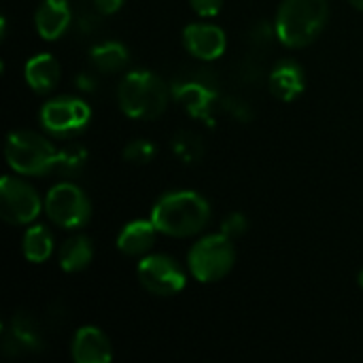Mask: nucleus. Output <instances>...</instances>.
I'll use <instances>...</instances> for the list:
<instances>
[{
	"mask_svg": "<svg viewBox=\"0 0 363 363\" xmlns=\"http://www.w3.org/2000/svg\"><path fill=\"white\" fill-rule=\"evenodd\" d=\"M151 221L160 234L172 238L196 236L211 221V204L196 191H170L153 204Z\"/></svg>",
	"mask_w": 363,
	"mask_h": 363,
	"instance_id": "f257e3e1",
	"label": "nucleus"
},
{
	"mask_svg": "<svg viewBox=\"0 0 363 363\" xmlns=\"http://www.w3.org/2000/svg\"><path fill=\"white\" fill-rule=\"evenodd\" d=\"M328 15V0H283L274 19L277 38L285 47L302 49L323 32Z\"/></svg>",
	"mask_w": 363,
	"mask_h": 363,
	"instance_id": "f03ea898",
	"label": "nucleus"
},
{
	"mask_svg": "<svg viewBox=\"0 0 363 363\" xmlns=\"http://www.w3.org/2000/svg\"><path fill=\"white\" fill-rule=\"evenodd\" d=\"M170 96L172 89H168V85L149 70H134L125 74L117 91L121 111L132 119L160 117L166 111Z\"/></svg>",
	"mask_w": 363,
	"mask_h": 363,
	"instance_id": "7ed1b4c3",
	"label": "nucleus"
},
{
	"mask_svg": "<svg viewBox=\"0 0 363 363\" xmlns=\"http://www.w3.org/2000/svg\"><path fill=\"white\" fill-rule=\"evenodd\" d=\"M9 166L23 177H43L55 170L57 149L38 132L15 130L9 134L4 145Z\"/></svg>",
	"mask_w": 363,
	"mask_h": 363,
	"instance_id": "20e7f679",
	"label": "nucleus"
},
{
	"mask_svg": "<svg viewBox=\"0 0 363 363\" xmlns=\"http://www.w3.org/2000/svg\"><path fill=\"white\" fill-rule=\"evenodd\" d=\"M236 251L232 238L221 234H211L198 240L187 257L189 272L200 283H217L234 268Z\"/></svg>",
	"mask_w": 363,
	"mask_h": 363,
	"instance_id": "39448f33",
	"label": "nucleus"
},
{
	"mask_svg": "<svg viewBox=\"0 0 363 363\" xmlns=\"http://www.w3.org/2000/svg\"><path fill=\"white\" fill-rule=\"evenodd\" d=\"M45 213L57 228L77 230L91 217V202L74 183H57L45 198Z\"/></svg>",
	"mask_w": 363,
	"mask_h": 363,
	"instance_id": "423d86ee",
	"label": "nucleus"
},
{
	"mask_svg": "<svg viewBox=\"0 0 363 363\" xmlns=\"http://www.w3.org/2000/svg\"><path fill=\"white\" fill-rule=\"evenodd\" d=\"M91 121V108L77 96H57L40 108V123L53 136H74Z\"/></svg>",
	"mask_w": 363,
	"mask_h": 363,
	"instance_id": "0eeeda50",
	"label": "nucleus"
},
{
	"mask_svg": "<svg viewBox=\"0 0 363 363\" xmlns=\"http://www.w3.org/2000/svg\"><path fill=\"white\" fill-rule=\"evenodd\" d=\"M43 211V202L36 189L15 177H2L0 181V215L11 225H28Z\"/></svg>",
	"mask_w": 363,
	"mask_h": 363,
	"instance_id": "6e6552de",
	"label": "nucleus"
},
{
	"mask_svg": "<svg viewBox=\"0 0 363 363\" xmlns=\"http://www.w3.org/2000/svg\"><path fill=\"white\" fill-rule=\"evenodd\" d=\"M136 274H138L140 285L149 294L162 296V298L179 294L187 283L183 268L168 255H147L138 264Z\"/></svg>",
	"mask_w": 363,
	"mask_h": 363,
	"instance_id": "1a4fd4ad",
	"label": "nucleus"
},
{
	"mask_svg": "<svg viewBox=\"0 0 363 363\" xmlns=\"http://www.w3.org/2000/svg\"><path fill=\"white\" fill-rule=\"evenodd\" d=\"M183 43L187 51L204 62H213L225 53L228 38L219 26L213 23H191L183 30Z\"/></svg>",
	"mask_w": 363,
	"mask_h": 363,
	"instance_id": "9d476101",
	"label": "nucleus"
},
{
	"mask_svg": "<svg viewBox=\"0 0 363 363\" xmlns=\"http://www.w3.org/2000/svg\"><path fill=\"white\" fill-rule=\"evenodd\" d=\"M172 98L191 115L198 119H208L215 102H217V91L200 79H185L172 83Z\"/></svg>",
	"mask_w": 363,
	"mask_h": 363,
	"instance_id": "9b49d317",
	"label": "nucleus"
},
{
	"mask_svg": "<svg viewBox=\"0 0 363 363\" xmlns=\"http://www.w3.org/2000/svg\"><path fill=\"white\" fill-rule=\"evenodd\" d=\"M72 359L77 363H108L113 359L111 340L94 325L81 328L72 338Z\"/></svg>",
	"mask_w": 363,
	"mask_h": 363,
	"instance_id": "f8f14e48",
	"label": "nucleus"
},
{
	"mask_svg": "<svg viewBox=\"0 0 363 363\" xmlns=\"http://www.w3.org/2000/svg\"><path fill=\"white\" fill-rule=\"evenodd\" d=\"M270 87H272V94L279 100L291 102V100H296L304 91L306 74H304V70H302V66L298 62L283 60L270 72Z\"/></svg>",
	"mask_w": 363,
	"mask_h": 363,
	"instance_id": "ddd939ff",
	"label": "nucleus"
},
{
	"mask_svg": "<svg viewBox=\"0 0 363 363\" xmlns=\"http://www.w3.org/2000/svg\"><path fill=\"white\" fill-rule=\"evenodd\" d=\"M155 238H157V228L151 219L130 221L117 236V249L128 257H140L153 249Z\"/></svg>",
	"mask_w": 363,
	"mask_h": 363,
	"instance_id": "4468645a",
	"label": "nucleus"
},
{
	"mask_svg": "<svg viewBox=\"0 0 363 363\" xmlns=\"http://www.w3.org/2000/svg\"><path fill=\"white\" fill-rule=\"evenodd\" d=\"M34 23L38 34L45 40L60 38L70 26V9L66 0H45L34 15Z\"/></svg>",
	"mask_w": 363,
	"mask_h": 363,
	"instance_id": "2eb2a0df",
	"label": "nucleus"
},
{
	"mask_svg": "<svg viewBox=\"0 0 363 363\" xmlns=\"http://www.w3.org/2000/svg\"><path fill=\"white\" fill-rule=\"evenodd\" d=\"M23 74H26V83L30 85V89L38 94H47L60 81V64L51 53H38L28 60Z\"/></svg>",
	"mask_w": 363,
	"mask_h": 363,
	"instance_id": "dca6fc26",
	"label": "nucleus"
},
{
	"mask_svg": "<svg viewBox=\"0 0 363 363\" xmlns=\"http://www.w3.org/2000/svg\"><path fill=\"white\" fill-rule=\"evenodd\" d=\"M40 345H43L40 334L28 317L19 315L11 321V328L4 336V351L6 353L11 351V347H15L13 353L19 355L23 351H36V349H40Z\"/></svg>",
	"mask_w": 363,
	"mask_h": 363,
	"instance_id": "f3484780",
	"label": "nucleus"
},
{
	"mask_svg": "<svg viewBox=\"0 0 363 363\" xmlns=\"http://www.w3.org/2000/svg\"><path fill=\"white\" fill-rule=\"evenodd\" d=\"M94 259V247L87 236H72L60 251V266L64 272H81Z\"/></svg>",
	"mask_w": 363,
	"mask_h": 363,
	"instance_id": "a211bd4d",
	"label": "nucleus"
},
{
	"mask_svg": "<svg viewBox=\"0 0 363 363\" xmlns=\"http://www.w3.org/2000/svg\"><path fill=\"white\" fill-rule=\"evenodd\" d=\"M89 60H91L94 68L100 72H119L130 62V53H128L125 45L108 40V43L96 45L89 53Z\"/></svg>",
	"mask_w": 363,
	"mask_h": 363,
	"instance_id": "6ab92c4d",
	"label": "nucleus"
},
{
	"mask_svg": "<svg viewBox=\"0 0 363 363\" xmlns=\"http://www.w3.org/2000/svg\"><path fill=\"white\" fill-rule=\"evenodd\" d=\"M53 253V236L45 225H32L23 234V255L32 264H43Z\"/></svg>",
	"mask_w": 363,
	"mask_h": 363,
	"instance_id": "aec40b11",
	"label": "nucleus"
},
{
	"mask_svg": "<svg viewBox=\"0 0 363 363\" xmlns=\"http://www.w3.org/2000/svg\"><path fill=\"white\" fill-rule=\"evenodd\" d=\"M87 164V151L81 145H68L64 149H57V162L55 170L68 177L79 174Z\"/></svg>",
	"mask_w": 363,
	"mask_h": 363,
	"instance_id": "412c9836",
	"label": "nucleus"
},
{
	"mask_svg": "<svg viewBox=\"0 0 363 363\" xmlns=\"http://www.w3.org/2000/svg\"><path fill=\"white\" fill-rule=\"evenodd\" d=\"M174 151H177V155H179L183 162H196V160L202 155L204 147H202V140H200L196 134H191V132H181V134H177V138H174Z\"/></svg>",
	"mask_w": 363,
	"mask_h": 363,
	"instance_id": "4be33fe9",
	"label": "nucleus"
},
{
	"mask_svg": "<svg viewBox=\"0 0 363 363\" xmlns=\"http://www.w3.org/2000/svg\"><path fill=\"white\" fill-rule=\"evenodd\" d=\"M155 155V147L149 143V140H130L125 147H123V160L130 162V164H149Z\"/></svg>",
	"mask_w": 363,
	"mask_h": 363,
	"instance_id": "5701e85b",
	"label": "nucleus"
},
{
	"mask_svg": "<svg viewBox=\"0 0 363 363\" xmlns=\"http://www.w3.org/2000/svg\"><path fill=\"white\" fill-rule=\"evenodd\" d=\"M247 228H249L247 217H245L242 213H232V215L225 217L221 232H223L225 236H230V238H238V236H242V234L247 232Z\"/></svg>",
	"mask_w": 363,
	"mask_h": 363,
	"instance_id": "b1692460",
	"label": "nucleus"
},
{
	"mask_svg": "<svg viewBox=\"0 0 363 363\" xmlns=\"http://www.w3.org/2000/svg\"><path fill=\"white\" fill-rule=\"evenodd\" d=\"M189 4L202 17H215L223 9V0H189Z\"/></svg>",
	"mask_w": 363,
	"mask_h": 363,
	"instance_id": "393cba45",
	"label": "nucleus"
},
{
	"mask_svg": "<svg viewBox=\"0 0 363 363\" xmlns=\"http://www.w3.org/2000/svg\"><path fill=\"white\" fill-rule=\"evenodd\" d=\"M125 0H94V6L102 13V15H113L123 6Z\"/></svg>",
	"mask_w": 363,
	"mask_h": 363,
	"instance_id": "a878e982",
	"label": "nucleus"
},
{
	"mask_svg": "<svg viewBox=\"0 0 363 363\" xmlns=\"http://www.w3.org/2000/svg\"><path fill=\"white\" fill-rule=\"evenodd\" d=\"M349 2H351L353 6H357L359 11H363V0H349Z\"/></svg>",
	"mask_w": 363,
	"mask_h": 363,
	"instance_id": "bb28decb",
	"label": "nucleus"
},
{
	"mask_svg": "<svg viewBox=\"0 0 363 363\" xmlns=\"http://www.w3.org/2000/svg\"><path fill=\"white\" fill-rule=\"evenodd\" d=\"M359 285H362V289H363V270L359 272Z\"/></svg>",
	"mask_w": 363,
	"mask_h": 363,
	"instance_id": "cd10ccee",
	"label": "nucleus"
}]
</instances>
